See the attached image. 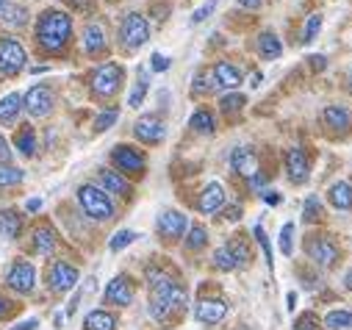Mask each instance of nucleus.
<instances>
[{"label": "nucleus", "mask_w": 352, "mask_h": 330, "mask_svg": "<svg viewBox=\"0 0 352 330\" xmlns=\"http://www.w3.org/2000/svg\"><path fill=\"white\" fill-rule=\"evenodd\" d=\"M103 300L109 302V305H131L133 302V280L128 278V275H117L109 286H106V292H103Z\"/></svg>", "instance_id": "2eb2a0df"}, {"label": "nucleus", "mask_w": 352, "mask_h": 330, "mask_svg": "<svg viewBox=\"0 0 352 330\" xmlns=\"http://www.w3.org/2000/svg\"><path fill=\"white\" fill-rule=\"evenodd\" d=\"M67 3H72L75 9H89V3H86V0H67Z\"/></svg>", "instance_id": "bf43d9fd"}, {"label": "nucleus", "mask_w": 352, "mask_h": 330, "mask_svg": "<svg viewBox=\"0 0 352 330\" xmlns=\"http://www.w3.org/2000/svg\"><path fill=\"white\" fill-rule=\"evenodd\" d=\"M20 111H23V95L12 92L0 100V125H14L20 120Z\"/></svg>", "instance_id": "a878e982"}, {"label": "nucleus", "mask_w": 352, "mask_h": 330, "mask_svg": "<svg viewBox=\"0 0 352 330\" xmlns=\"http://www.w3.org/2000/svg\"><path fill=\"white\" fill-rule=\"evenodd\" d=\"M286 302H289V311H294V305H297V294H294V292H289Z\"/></svg>", "instance_id": "052dcab7"}, {"label": "nucleus", "mask_w": 352, "mask_h": 330, "mask_svg": "<svg viewBox=\"0 0 352 330\" xmlns=\"http://www.w3.org/2000/svg\"><path fill=\"white\" fill-rule=\"evenodd\" d=\"M6 9V0H0V12H3Z\"/></svg>", "instance_id": "0e129e2a"}, {"label": "nucleus", "mask_w": 352, "mask_h": 330, "mask_svg": "<svg viewBox=\"0 0 352 330\" xmlns=\"http://www.w3.org/2000/svg\"><path fill=\"white\" fill-rule=\"evenodd\" d=\"M75 283H78V270H75L72 264H67V261H53V264L47 267V286H50V292L67 294L69 289H75Z\"/></svg>", "instance_id": "9d476101"}, {"label": "nucleus", "mask_w": 352, "mask_h": 330, "mask_svg": "<svg viewBox=\"0 0 352 330\" xmlns=\"http://www.w3.org/2000/svg\"><path fill=\"white\" fill-rule=\"evenodd\" d=\"M206 244H208V230L203 225H192L189 233H186V250L197 253V250H203Z\"/></svg>", "instance_id": "72a5a7b5"}, {"label": "nucleus", "mask_w": 352, "mask_h": 330, "mask_svg": "<svg viewBox=\"0 0 352 330\" xmlns=\"http://www.w3.org/2000/svg\"><path fill=\"white\" fill-rule=\"evenodd\" d=\"M286 173H289V181L297 184V186L308 181V173H311V167H308V155H305L300 147L286 150Z\"/></svg>", "instance_id": "6ab92c4d"}, {"label": "nucleus", "mask_w": 352, "mask_h": 330, "mask_svg": "<svg viewBox=\"0 0 352 330\" xmlns=\"http://www.w3.org/2000/svg\"><path fill=\"white\" fill-rule=\"evenodd\" d=\"M12 308H14V305H12V302H9L3 294H0V319H3V316H9V311H12Z\"/></svg>", "instance_id": "6e6d98bb"}, {"label": "nucleus", "mask_w": 352, "mask_h": 330, "mask_svg": "<svg viewBox=\"0 0 352 330\" xmlns=\"http://www.w3.org/2000/svg\"><path fill=\"white\" fill-rule=\"evenodd\" d=\"M263 3V0H239V6H244V9H258Z\"/></svg>", "instance_id": "4d7b16f0"}, {"label": "nucleus", "mask_w": 352, "mask_h": 330, "mask_svg": "<svg viewBox=\"0 0 352 330\" xmlns=\"http://www.w3.org/2000/svg\"><path fill=\"white\" fill-rule=\"evenodd\" d=\"M6 283L9 289H14L17 294H31L34 283H36V270L31 261H14L12 270L6 272Z\"/></svg>", "instance_id": "f8f14e48"}, {"label": "nucleus", "mask_w": 352, "mask_h": 330, "mask_svg": "<svg viewBox=\"0 0 352 330\" xmlns=\"http://www.w3.org/2000/svg\"><path fill=\"white\" fill-rule=\"evenodd\" d=\"M308 61H311L314 69H324V67H327V58H324L322 53H319V56H308Z\"/></svg>", "instance_id": "864d4df0"}, {"label": "nucleus", "mask_w": 352, "mask_h": 330, "mask_svg": "<svg viewBox=\"0 0 352 330\" xmlns=\"http://www.w3.org/2000/svg\"><path fill=\"white\" fill-rule=\"evenodd\" d=\"M78 203H80V208H83L86 217H92V219H98V222H109V219L114 217V203H111V197H109L100 186H95V184H83V186L78 189Z\"/></svg>", "instance_id": "7ed1b4c3"}, {"label": "nucleus", "mask_w": 352, "mask_h": 330, "mask_svg": "<svg viewBox=\"0 0 352 330\" xmlns=\"http://www.w3.org/2000/svg\"><path fill=\"white\" fill-rule=\"evenodd\" d=\"M319 324H322V322H319V316H316L314 311H308V314H300V316H297L294 330H322Z\"/></svg>", "instance_id": "37998d69"}, {"label": "nucleus", "mask_w": 352, "mask_h": 330, "mask_svg": "<svg viewBox=\"0 0 352 330\" xmlns=\"http://www.w3.org/2000/svg\"><path fill=\"white\" fill-rule=\"evenodd\" d=\"M322 217H324L322 200H319L316 195H311V197L305 200V206H302V219H305V222H319Z\"/></svg>", "instance_id": "c9c22d12"}, {"label": "nucleus", "mask_w": 352, "mask_h": 330, "mask_svg": "<svg viewBox=\"0 0 352 330\" xmlns=\"http://www.w3.org/2000/svg\"><path fill=\"white\" fill-rule=\"evenodd\" d=\"M34 327H39V319H25V322H20V324H14L12 330H34Z\"/></svg>", "instance_id": "5fc2aeb1"}, {"label": "nucleus", "mask_w": 352, "mask_h": 330, "mask_svg": "<svg viewBox=\"0 0 352 330\" xmlns=\"http://www.w3.org/2000/svg\"><path fill=\"white\" fill-rule=\"evenodd\" d=\"M120 120V109H109V111H100L98 117H95V131L98 133H103V131H109L114 122Z\"/></svg>", "instance_id": "ea45409f"}, {"label": "nucleus", "mask_w": 352, "mask_h": 330, "mask_svg": "<svg viewBox=\"0 0 352 330\" xmlns=\"http://www.w3.org/2000/svg\"><path fill=\"white\" fill-rule=\"evenodd\" d=\"M0 17H3V23L12 25V28H23L28 23V9L14 3V6H6L3 12H0Z\"/></svg>", "instance_id": "473e14b6"}, {"label": "nucleus", "mask_w": 352, "mask_h": 330, "mask_svg": "<svg viewBox=\"0 0 352 330\" xmlns=\"http://www.w3.org/2000/svg\"><path fill=\"white\" fill-rule=\"evenodd\" d=\"M292 239H294V222H286L283 230H280V253H283V256H292V253H294Z\"/></svg>", "instance_id": "c03bdc74"}, {"label": "nucleus", "mask_w": 352, "mask_h": 330, "mask_svg": "<svg viewBox=\"0 0 352 330\" xmlns=\"http://www.w3.org/2000/svg\"><path fill=\"white\" fill-rule=\"evenodd\" d=\"M305 253L314 264L319 267H333L338 258V244L330 236H308L305 241Z\"/></svg>", "instance_id": "6e6552de"}, {"label": "nucleus", "mask_w": 352, "mask_h": 330, "mask_svg": "<svg viewBox=\"0 0 352 330\" xmlns=\"http://www.w3.org/2000/svg\"><path fill=\"white\" fill-rule=\"evenodd\" d=\"M222 217H225V219H230V222H236V219H241V206H239V203H230V206H222Z\"/></svg>", "instance_id": "de8ad7c7"}, {"label": "nucleus", "mask_w": 352, "mask_h": 330, "mask_svg": "<svg viewBox=\"0 0 352 330\" xmlns=\"http://www.w3.org/2000/svg\"><path fill=\"white\" fill-rule=\"evenodd\" d=\"M150 61H153V69H155V72H166V69H169V58H166L164 53H153Z\"/></svg>", "instance_id": "09e8293b"}, {"label": "nucleus", "mask_w": 352, "mask_h": 330, "mask_svg": "<svg viewBox=\"0 0 352 330\" xmlns=\"http://www.w3.org/2000/svg\"><path fill=\"white\" fill-rule=\"evenodd\" d=\"M195 316H197V322H203V324H219V322L228 316V302H225V300H217V297H206V300L197 302Z\"/></svg>", "instance_id": "f3484780"}, {"label": "nucleus", "mask_w": 352, "mask_h": 330, "mask_svg": "<svg viewBox=\"0 0 352 330\" xmlns=\"http://www.w3.org/2000/svg\"><path fill=\"white\" fill-rule=\"evenodd\" d=\"M23 170H17V167H12V164H0V186H17V184H23Z\"/></svg>", "instance_id": "f704fd0d"}, {"label": "nucleus", "mask_w": 352, "mask_h": 330, "mask_svg": "<svg viewBox=\"0 0 352 330\" xmlns=\"http://www.w3.org/2000/svg\"><path fill=\"white\" fill-rule=\"evenodd\" d=\"M252 236H255V241L261 244V250H263V256H267V264L272 267V247H270V239H267V233H263V228H261V225H255Z\"/></svg>", "instance_id": "a18cd8bd"}, {"label": "nucleus", "mask_w": 352, "mask_h": 330, "mask_svg": "<svg viewBox=\"0 0 352 330\" xmlns=\"http://www.w3.org/2000/svg\"><path fill=\"white\" fill-rule=\"evenodd\" d=\"M263 186H267V175H261V173H255V175L250 178V189H252V192H267V189H263Z\"/></svg>", "instance_id": "8fccbe9b"}, {"label": "nucleus", "mask_w": 352, "mask_h": 330, "mask_svg": "<svg viewBox=\"0 0 352 330\" xmlns=\"http://www.w3.org/2000/svg\"><path fill=\"white\" fill-rule=\"evenodd\" d=\"M211 89H217V87H214V78H211L208 72H197V75H195V84H192V92H195V95H208Z\"/></svg>", "instance_id": "a19ab883"}, {"label": "nucleus", "mask_w": 352, "mask_h": 330, "mask_svg": "<svg viewBox=\"0 0 352 330\" xmlns=\"http://www.w3.org/2000/svg\"><path fill=\"white\" fill-rule=\"evenodd\" d=\"M322 120L330 131H349L352 128V111L346 106H324Z\"/></svg>", "instance_id": "4be33fe9"}, {"label": "nucleus", "mask_w": 352, "mask_h": 330, "mask_svg": "<svg viewBox=\"0 0 352 330\" xmlns=\"http://www.w3.org/2000/svg\"><path fill=\"white\" fill-rule=\"evenodd\" d=\"M144 95H147V69H139V80H136V87H133L131 98H128V106L139 109L142 100H144Z\"/></svg>", "instance_id": "e433bc0d"}, {"label": "nucleus", "mask_w": 352, "mask_h": 330, "mask_svg": "<svg viewBox=\"0 0 352 330\" xmlns=\"http://www.w3.org/2000/svg\"><path fill=\"white\" fill-rule=\"evenodd\" d=\"M133 241H136V233H133V230H128V228H125V230H117V233L111 236V241H109V250H111V253H120V250H125V247L133 244Z\"/></svg>", "instance_id": "4c0bfd02"}, {"label": "nucleus", "mask_w": 352, "mask_h": 330, "mask_svg": "<svg viewBox=\"0 0 352 330\" xmlns=\"http://www.w3.org/2000/svg\"><path fill=\"white\" fill-rule=\"evenodd\" d=\"M258 53H261V58H280L283 56V42L278 39V34L263 31L258 36Z\"/></svg>", "instance_id": "c85d7f7f"}, {"label": "nucleus", "mask_w": 352, "mask_h": 330, "mask_svg": "<svg viewBox=\"0 0 352 330\" xmlns=\"http://www.w3.org/2000/svg\"><path fill=\"white\" fill-rule=\"evenodd\" d=\"M155 230H158V236L164 241H178L189 230V219L181 211H164L158 217V222H155Z\"/></svg>", "instance_id": "ddd939ff"}, {"label": "nucleus", "mask_w": 352, "mask_h": 330, "mask_svg": "<svg viewBox=\"0 0 352 330\" xmlns=\"http://www.w3.org/2000/svg\"><path fill=\"white\" fill-rule=\"evenodd\" d=\"M147 39H150V23H147L142 14L131 12V14L122 20V25H120V42H122L128 50H136V47H142Z\"/></svg>", "instance_id": "0eeeda50"}, {"label": "nucleus", "mask_w": 352, "mask_h": 330, "mask_svg": "<svg viewBox=\"0 0 352 330\" xmlns=\"http://www.w3.org/2000/svg\"><path fill=\"white\" fill-rule=\"evenodd\" d=\"M222 206H225V189H222V184H208L203 189L200 200H197V208L203 214H217V211H222Z\"/></svg>", "instance_id": "412c9836"}, {"label": "nucleus", "mask_w": 352, "mask_h": 330, "mask_svg": "<svg viewBox=\"0 0 352 330\" xmlns=\"http://www.w3.org/2000/svg\"><path fill=\"white\" fill-rule=\"evenodd\" d=\"M244 103H247V98H244V95L230 92V95H222L219 109H222L225 114H236V111H241V109H244Z\"/></svg>", "instance_id": "58836bf2"}, {"label": "nucleus", "mask_w": 352, "mask_h": 330, "mask_svg": "<svg viewBox=\"0 0 352 330\" xmlns=\"http://www.w3.org/2000/svg\"><path fill=\"white\" fill-rule=\"evenodd\" d=\"M25 208L34 214V211H39V208H42V200H39V197H34V200H28V203H25Z\"/></svg>", "instance_id": "13d9d810"}, {"label": "nucleus", "mask_w": 352, "mask_h": 330, "mask_svg": "<svg viewBox=\"0 0 352 330\" xmlns=\"http://www.w3.org/2000/svg\"><path fill=\"white\" fill-rule=\"evenodd\" d=\"M111 161H114V167L120 173H131V175H142L144 173V153L131 147V144H117L111 150Z\"/></svg>", "instance_id": "1a4fd4ad"}, {"label": "nucleus", "mask_w": 352, "mask_h": 330, "mask_svg": "<svg viewBox=\"0 0 352 330\" xmlns=\"http://www.w3.org/2000/svg\"><path fill=\"white\" fill-rule=\"evenodd\" d=\"M122 87V67L120 64H100L95 72H92V92L98 98H111L117 95Z\"/></svg>", "instance_id": "39448f33"}, {"label": "nucleus", "mask_w": 352, "mask_h": 330, "mask_svg": "<svg viewBox=\"0 0 352 330\" xmlns=\"http://www.w3.org/2000/svg\"><path fill=\"white\" fill-rule=\"evenodd\" d=\"M14 144H17V150H20L25 158H31V155L36 153V133H34V128H31V125H23V128L17 131V136H14Z\"/></svg>", "instance_id": "c756f323"}, {"label": "nucleus", "mask_w": 352, "mask_h": 330, "mask_svg": "<svg viewBox=\"0 0 352 330\" xmlns=\"http://www.w3.org/2000/svg\"><path fill=\"white\" fill-rule=\"evenodd\" d=\"M83 50L89 56H98L106 50V31L98 23H89L83 28Z\"/></svg>", "instance_id": "5701e85b"}, {"label": "nucleus", "mask_w": 352, "mask_h": 330, "mask_svg": "<svg viewBox=\"0 0 352 330\" xmlns=\"http://www.w3.org/2000/svg\"><path fill=\"white\" fill-rule=\"evenodd\" d=\"M53 106H56V98H53V92L47 89V87H31L28 92H25V98H23V109L31 114V117H47L50 111H53Z\"/></svg>", "instance_id": "9b49d317"}, {"label": "nucleus", "mask_w": 352, "mask_h": 330, "mask_svg": "<svg viewBox=\"0 0 352 330\" xmlns=\"http://www.w3.org/2000/svg\"><path fill=\"white\" fill-rule=\"evenodd\" d=\"M261 197H263L267 206H280V195L278 192H261Z\"/></svg>", "instance_id": "603ef678"}, {"label": "nucleus", "mask_w": 352, "mask_h": 330, "mask_svg": "<svg viewBox=\"0 0 352 330\" xmlns=\"http://www.w3.org/2000/svg\"><path fill=\"white\" fill-rule=\"evenodd\" d=\"M133 136H136L139 142H144V144H161L164 136H166V125H164V120H158L155 114H144V117L136 120Z\"/></svg>", "instance_id": "4468645a"}, {"label": "nucleus", "mask_w": 352, "mask_h": 330, "mask_svg": "<svg viewBox=\"0 0 352 330\" xmlns=\"http://www.w3.org/2000/svg\"><path fill=\"white\" fill-rule=\"evenodd\" d=\"M344 289H346V292H352V272H346V275H344Z\"/></svg>", "instance_id": "e2e57ef3"}, {"label": "nucleus", "mask_w": 352, "mask_h": 330, "mask_svg": "<svg viewBox=\"0 0 352 330\" xmlns=\"http://www.w3.org/2000/svg\"><path fill=\"white\" fill-rule=\"evenodd\" d=\"M189 128H192V131H197V133H214L217 120H214V114H211L208 109H200V111H195V114H192Z\"/></svg>", "instance_id": "7c9ffc66"}, {"label": "nucleus", "mask_w": 352, "mask_h": 330, "mask_svg": "<svg viewBox=\"0 0 352 330\" xmlns=\"http://www.w3.org/2000/svg\"><path fill=\"white\" fill-rule=\"evenodd\" d=\"M56 244H58V236H56V230H53L50 225L34 228V250H36L39 256H50V253L56 250Z\"/></svg>", "instance_id": "393cba45"}, {"label": "nucleus", "mask_w": 352, "mask_h": 330, "mask_svg": "<svg viewBox=\"0 0 352 330\" xmlns=\"http://www.w3.org/2000/svg\"><path fill=\"white\" fill-rule=\"evenodd\" d=\"M78 300H80V294H75V297H72V302L67 305V314H75V308H78Z\"/></svg>", "instance_id": "680f3d73"}, {"label": "nucleus", "mask_w": 352, "mask_h": 330, "mask_svg": "<svg viewBox=\"0 0 352 330\" xmlns=\"http://www.w3.org/2000/svg\"><path fill=\"white\" fill-rule=\"evenodd\" d=\"M211 78H214V87L219 89H239L241 87V69L230 61H217L214 69H211Z\"/></svg>", "instance_id": "a211bd4d"}, {"label": "nucleus", "mask_w": 352, "mask_h": 330, "mask_svg": "<svg viewBox=\"0 0 352 330\" xmlns=\"http://www.w3.org/2000/svg\"><path fill=\"white\" fill-rule=\"evenodd\" d=\"M100 175V189L106 192V195H120V197H131V184H128V178H122L120 173H114V170H100L98 173Z\"/></svg>", "instance_id": "aec40b11"}, {"label": "nucleus", "mask_w": 352, "mask_h": 330, "mask_svg": "<svg viewBox=\"0 0 352 330\" xmlns=\"http://www.w3.org/2000/svg\"><path fill=\"white\" fill-rule=\"evenodd\" d=\"M319 28H322V14H311L308 23H305V31H302V45H311L316 39Z\"/></svg>", "instance_id": "79ce46f5"}, {"label": "nucleus", "mask_w": 352, "mask_h": 330, "mask_svg": "<svg viewBox=\"0 0 352 330\" xmlns=\"http://www.w3.org/2000/svg\"><path fill=\"white\" fill-rule=\"evenodd\" d=\"M83 327H86V330H117V316H114L111 311L98 308V311H89V314H86Z\"/></svg>", "instance_id": "cd10ccee"}, {"label": "nucleus", "mask_w": 352, "mask_h": 330, "mask_svg": "<svg viewBox=\"0 0 352 330\" xmlns=\"http://www.w3.org/2000/svg\"><path fill=\"white\" fill-rule=\"evenodd\" d=\"M349 89H352V72H349Z\"/></svg>", "instance_id": "69168bd1"}, {"label": "nucleus", "mask_w": 352, "mask_h": 330, "mask_svg": "<svg viewBox=\"0 0 352 330\" xmlns=\"http://www.w3.org/2000/svg\"><path fill=\"white\" fill-rule=\"evenodd\" d=\"M28 61L25 47L14 36H0V75H17Z\"/></svg>", "instance_id": "423d86ee"}, {"label": "nucleus", "mask_w": 352, "mask_h": 330, "mask_svg": "<svg viewBox=\"0 0 352 330\" xmlns=\"http://www.w3.org/2000/svg\"><path fill=\"white\" fill-rule=\"evenodd\" d=\"M12 158V150H9V142L3 139V133H0V164H9Z\"/></svg>", "instance_id": "3c124183"}, {"label": "nucleus", "mask_w": 352, "mask_h": 330, "mask_svg": "<svg viewBox=\"0 0 352 330\" xmlns=\"http://www.w3.org/2000/svg\"><path fill=\"white\" fill-rule=\"evenodd\" d=\"M147 289H150V314L155 322H166L172 311H184L189 302L186 289L169 278L161 267H147Z\"/></svg>", "instance_id": "f257e3e1"}, {"label": "nucleus", "mask_w": 352, "mask_h": 330, "mask_svg": "<svg viewBox=\"0 0 352 330\" xmlns=\"http://www.w3.org/2000/svg\"><path fill=\"white\" fill-rule=\"evenodd\" d=\"M34 36H36V45L47 53H58L69 36H72V17L67 12H58V9H47L39 14L36 20V28H34Z\"/></svg>", "instance_id": "f03ea898"}, {"label": "nucleus", "mask_w": 352, "mask_h": 330, "mask_svg": "<svg viewBox=\"0 0 352 330\" xmlns=\"http://www.w3.org/2000/svg\"><path fill=\"white\" fill-rule=\"evenodd\" d=\"M20 230H23V217H20L17 208H3L0 211V236H3L6 241H12V239L20 236Z\"/></svg>", "instance_id": "b1692460"}, {"label": "nucleus", "mask_w": 352, "mask_h": 330, "mask_svg": "<svg viewBox=\"0 0 352 330\" xmlns=\"http://www.w3.org/2000/svg\"><path fill=\"white\" fill-rule=\"evenodd\" d=\"M324 327L327 330H352V311H344V308L330 311L324 316Z\"/></svg>", "instance_id": "2f4dec72"}, {"label": "nucleus", "mask_w": 352, "mask_h": 330, "mask_svg": "<svg viewBox=\"0 0 352 330\" xmlns=\"http://www.w3.org/2000/svg\"><path fill=\"white\" fill-rule=\"evenodd\" d=\"M250 261V250H247V244L236 236L230 239L228 244H222L219 250L214 253V267L222 270V272H233V270H241L244 264Z\"/></svg>", "instance_id": "20e7f679"}, {"label": "nucleus", "mask_w": 352, "mask_h": 330, "mask_svg": "<svg viewBox=\"0 0 352 330\" xmlns=\"http://www.w3.org/2000/svg\"><path fill=\"white\" fill-rule=\"evenodd\" d=\"M214 9H217V0H208L206 6H200V9L192 14V23H206V20L214 14Z\"/></svg>", "instance_id": "49530a36"}, {"label": "nucleus", "mask_w": 352, "mask_h": 330, "mask_svg": "<svg viewBox=\"0 0 352 330\" xmlns=\"http://www.w3.org/2000/svg\"><path fill=\"white\" fill-rule=\"evenodd\" d=\"M230 170L250 181L258 173V155H255V150L252 147H236L230 153Z\"/></svg>", "instance_id": "dca6fc26"}, {"label": "nucleus", "mask_w": 352, "mask_h": 330, "mask_svg": "<svg viewBox=\"0 0 352 330\" xmlns=\"http://www.w3.org/2000/svg\"><path fill=\"white\" fill-rule=\"evenodd\" d=\"M327 200H330L333 208H338V211H349V208H352V184H346V181L333 184L330 192H327Z\"/></svg>", "instance_id": "bb28decb"}]
</instances>
